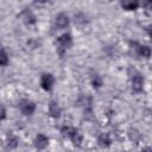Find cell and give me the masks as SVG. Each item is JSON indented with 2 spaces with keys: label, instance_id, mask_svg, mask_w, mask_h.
Segmentation results:
<instances>
[{
  "label": "cell",
  "instance_id": "13",
  "mask_svg": "<svg viewBox=\"0 0 152 152\" xmlns=\"http://www.w3.org/2000/svg\"><path fill=\"white\" fill-rule=\"evenodd\" d=\"M128 138H129L133 142H138V141L141 139V133H140L138 129H135V128H131V129L128 131Z\"/></svg>",
  "mask_w": 152,
  "mask_h": 152
},
{
  "label": "cell",
  "instance_id": "12",
  "mask_svg": "<svg viewBox=\"0 0 152 152\" xmlns=\"http://www.w3.org/2000/svg\"><path fill=\"white\" fill-rule=\"evenodd\" d=\"M137 56L142 57V58H150V56H151V50H150V48L146 46V45H139Z\"/></svg>",
  "mask_w": 152,
  "mask_h": 152
},
{
  "label": "cell",
  "instance_id": "4",
  "mask_svg": "<svg viewBox=\"0 0 152 152\" xmlns=\"http://www.w3.org/2000/svg\"><path fill=\"white\" fill-rule=\"evenodd\" d=\"M53 83H55V77H53L52 74L45 72V74L42 75V77H40V87L44 90H46V91L51 90L52 87H53Z\"/></svg>",
  "mask_w": 152,
  "mask_h": 152
},
{
  "label": "cell",
  "instance_id": "2",
  "mask_svg": "<svg viewBox=\"0 0 152 152\" xmlns=\"http://www.w3.org/2000/svg\"><path fill=\"white\" fill-rule=\"evenodd\" d=\"M56 44H57L58 53L62 56L64 53V51H66L68 49L71 48V45H72V37L69 33H64V34H62V36H59L57 38Z\"/></svg>",
  "mask_w": 152,
  "mask_h": 152
},
{
  "label": "cell",
  "instance_id": "17",
  "mask_svg": "<svg viewBox=\"0 0 152 152\" xmlns=\"http://www.w3.org/2000/svg\"><path fill=\"white\" fill-rule=\"evenodd\" d=\"M17 145H18V138L13 137V135H10L8 139H7V146L10 148H14V147H17Z\"/></svg>",
  "mask_w": 152,
  "mask_h": 152
},
{
  "label": "cell",
  "instance_id": "7",
  "mask_svg": "<svg viewBox=\"0 0 152 152\" xmlns=\"http://www.w3.org/2000/svg\"><path fill=\"white\" fill-rule=\"evenodd\" d=\"M20 17H21L23 21H24L26 25H33V24L37 23V18H36V15H34L30 10H24V11L21 12Z\"/></svg>",
  "mask_w": 152,
  "mask_h": 152
},
{
  "label": "cell",
  "instance_id": "15",
  "mask_svg": "<svg viewBox=\"0 0 152 152\" xmlns=\"http://www.w3.org/2000/svg\"><path fill=\"white\" fill-rule=\"evenodd\" d=\"M75 21L77 24H81V25H84L88 23V19H87V15L83 14V13H77L75 14Z\"/></svg>",
  "mask_w": 152,
  "mask_h": 152
},
{
  "label": "cell",
  "instance_id": "19",
  "mask_svg": "<svg viewBox=\"0 0 152 152\" xmlns=\"http://www.w3.org/2000/svg\"><path fill=\"white\" fill-rule=\"evenodd\" d=\"M36 1H38V2H46L48 0H36Z\"/></svg>",
  "mask_w": 152,
  "mask_h": 152
},
{
  "label": "cell",
  "instance_id": "18",
  "mask_svg": "<svg viewBox=\"0 0 152 152\" xmlns=\"http://www.w3.org/2000/svg\"><path fill=\"white\" fill-rule=\"evenodd\" d=\"M6 118V110H5V108L0 104V120H4Z\"/></svg>",
  "mask_w": 152,
  "mask_h": 152
},
{
  "label": "cell",
  "instance_id": "10",
  "mask_svg": "<svg viewBox=\"0 0 152 152\" xmlns=\"http://www.w3.org/2000/svg\"><path fill=\"white\" fill-rule=\"evenodd\" d=\"M49 114L55 119H58L61 116V107L58 106L57 102H55V101L50 102V104H49Z\"/></svg>",
  "mask_w": 152,
  "mask_h": 152
},
{
  "label": "cell",
  "instance_id": "16",
  "mask_svg": "<svg viewBox=\"0 0 152 152\" xmlns=\"http://www.w3.org/2000/svg\"><path fill=\"white\" fill-rule=\"evenodd\" d=\"M8 64V56L4 50H0V65L6 66Z\"/></svg>",
  "mask_w": 152,
  "mask_h": 152
},
{
  "label": "cell",
  "instance_id": "3",
  "mask_svg": "<svg viewBox=\"0 0 152 152\" xmlns=\"http://www.w3.org/2000/svg\"><path fill=\"white\" fill-rule=\"evenodd\" d=\"M19 108H20V112L24 114V115H32L36 110V103L32 102L31 100H21L20 103H19Z\"/></svg>",
  "mask_w": 152,
  "mask_h": 152
},
{
  "label": "cell",
  "instance_id": "20",
  "mask_svg": "<svg viewBox=\"0 0 152 152\" xmlns=\"http://www.w3.org/2000/svg\"><path fill=\"white\" fill-rule=\"evenodd\" d=\"M0 50H2V49H1V44H0Z\"/></svg>",
  "mask_w": 152,
  "mask_h": 152
},
{
  "label": "cell",
  "instance_id": "9",
  "mask_svg": "<svg viewBox=\"0 0 152 152\" xmlns=\"http://www.w3.org/2000/svg\"><path fill=\"white\" fill-rule=\"evenodd\" d=\"M120 4L126 11H135L139 7V0H120Z\"/></svg>",
  "mask_w": 152,
  "mask_h": 152
},
{
  "label": "cell",
  "instance_id": "11",
  "mask_svg": "<svg viewBox=\"0 0 152 152\" xmlns=\"http://www.w3.org/2000/svg\"><path fill=\"white\" fill-rule=\"evenodd\" d=\"M97 144L101 146V147H109L110 144H112V140H110V137L109 134L107 133H101L97 138Z\"/></svg>",
  "mask_w": 152,
  "mask_h": 152
},
{
  "label": "cell",
  "instance_id": "6",
  "mask_svg": "<svg viewBox=\"0 0 152 152\" xmlns=\"http://www.w3.org/2000/svg\"><path fill=\"white\" fill-rule=\"evenodd\" d=\"M70 23L69 17L65 13H59L56 18H55V26L57 28H65Z\"/></svg>",
  "mask_w": 152,
  "mask_h": 152
},
{
  "label": "cell",
  "instance_id": "8",
  "mask_svg": "<svg viewBox=\"0 0 152 152\" xmlns=\"http://www.w3.org/2000/svg\"><path fill=\"white\" fill-rule=\"evenodd\" d=\"M49 145V138L46 137V135H44V134H38L37 137H36V139H34V146L38 148V150H43V148H45L46 146Z\"/></svg>",
  "mask_w": 152,
  "mask_h": 152
},
{
  "label": "cell",
  "instance_id": "1",
  "mask_svg": "<svg viewBox=\"0 0 152 152\" xmlns=\"http://www.w3.org/2000/svg\"><path fill=\"white\" fill-rule=\"evenodd\" d=\"M61 132H62V134H63L64 137L69 138V139L72 141L74 145L80 146V145L82 144V134H81L76 128H74V127H71V126H63L62 129H61Z\"/></svg>",
  "mask_w": 152,
  "mask_h": 152
},
{
  "label": "cell",
  "instance_id": "5",
  "mask_svg": "<svg viewBox=\"0 0 152 152\" xmlns=\"http://www.w3.org/2000/svg\"><path fill=\"white\" fill-rule=\"evenodd\" d=\"M144 83H145V80L144 77L140 75V74H135L132 76V89L137 93L141 91L144 89Z\"/></svg>",
  "mask_w": 152,
  "mask_h": 152
},
{
  "label": "cell",
  "instance_id": "14",
  "mask_svg": "<svg viewBox=\"0 0 152 152\" xmlns=\"http://www.w3.org/2000/svg\"><path fill=\"white\" fill-rule=\"evenodd\" d=\"M103 84V80H102V77L99 75V74H95V75H93L91 76V86L94 87V88H100L101 86Z\"/></svg>",
  "mask_w": 152,
  "mask_h": 152
}]
</instances>
